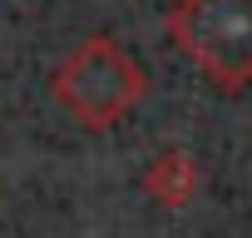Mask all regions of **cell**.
Instances as JSON below:
<instances>
[{"mask_svg":"<svg viewBox=\"0 0 252 238\" xmlns=\"http://www.w3.org/2000/svg\"><path fill=\"white\" fill-rule=\"evenodd\" d=\"M168 40L218 94L252 89V0H173Z\"/></svg>","mask_w":252,"mask_h":238,"instance_id":"obj_2","label":"cell"},{"mask_svg":"<svg viewBox=\"0 0 252 238\" xmlns=\"http://www.w3.org/2000/svg\"><path fill=\"white\" fill-rule=\"evenodd\" d=\"M55 104L79 119L84 129H114L149 99V75L144 65L109 35H84L50 75Z\"/></svg>","mask_w":252,"mask_h":238,"instance_id":"obj_1","label":"cell"},{"mask_svg":"<svg viewBox=\"0 0 252 238\" xmlns=\"http://www.w3.org/2000/svg\"><path fill=\"white\" fill-rule=\"evenodd\" d=\"M144 194L154 198V203H163V208H188L193 198H198V189H203V169H198V159L183 149V144H168V149H158L154 159H149V169H144Z\"/></svg>","mask_w":252,"mask_h":238,"instance_id":"obj_3","label":"cell"},{"mask_svg":"<svg viewBox=\"0 0 252 238\" xmlns=\"http://www.w3.org/2000/svg\"><path fill=\"white\" fill-rule=\"evenodd\" d=\"M0 198H5V189H0Z\"/></svg>","mask_w":252,"mask_h":238,"instance_id":"obj_4","label":"cell"}]
</instances>
